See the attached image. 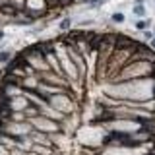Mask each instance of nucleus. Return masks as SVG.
Wrapping results in <instances>:
<instances>
[{"mask_svg": "<svg viewBox=\"0 0 155 155\" xmlns=\"http://www.w3.org/2000/svg\"><path fill=\"white\" fill-rule=\"evenodd\" d=\"M54 52H56L58 60H60V68H62V72H64V76L72 81V84H80L81 78H80V72H78V66L74 64V62H72V58L68 56L64 43H62V45H60V43H56Z\"/></svg>", "mask_w": 155, "mask_h": 155, "instance_id": "1", "label": "nucleus"}, {"mask_svg": "<svg viewBox=\"0 0 155 155\" xmlns=\"http://www.w3.org/2000/svg\"><path fill=\"white\" fill-rule=\"evenodd\" d=\"M29 122L33 124V128H35V130H41V132H45V134L62 132V122H58V120H52V118H47V116H43V114L29 118Z\"/></svg>", "mask_w": 155, "mask_h": 155, "instance_id": "2", "label": "nucleus"}, {"mask_svg": "<svg viewBox=\"0 0 155 155\" xmlns=\"http://www.w3.org/2000/svg\"><path fill=\"white\" fill-rule=\"evenodd\" d=\"M64 47H66V52H68V56L72 58V62L78 66V72H80V78L84 80V78L87 76V62H85V56L80 52V48H78L74 43H64Z\"/></svg>", "mask_w": 155, "mask_h": 155, "instance_id": "3", "label": "nucleus"}, {"mask_svg": "<svg viewBox=\"0 0 155 155\" xmlns=\"http://www.w3.org/2000/svg\"><path fill=\"white\" fill-rule=\"evenodd\" d=\"M31 130H33V124L29 122V120H25V122H12V120H8L4 132L16 138V136H29Z\"/></svg>", "mask_w": 155, "mask_h": 155, "instance_id": "4", "label": "nucleus"}, {"mask_svg": "<svg viewBox=\"0 0 155 155\" xmlns=\"http://www.w3.org/2000/svg\"><path fill=\"white\" fill-rule=\"evenodd\" d=\"M39 114H43V116H47V118H52V120H58V122H64L66 120V114H62L60 110H56V109H52L51 105H43V107H39Z\"/></svg>", "mask_w": 155, "mask_h": 155, "instance_id": "5", "label": "nucleus"}, {"mask_svg": "<svg viewBox=\"0 0 155 155\" xmlns=\"http://www.w3.org/2000/svg\"><path fill=\"white\" fill-rule=\"evenodd\" d=\"M29 140H31L33 143H41V145H48V147H54V143H52V140L48 138V134L41 132V130H31V134H29Z\"/></svg>", "mask_w": 155, "mask_h": 155, "instance_id": "6", "label": "nucleus"}, {"mask_svg": "<svg viewBox=\"0 0 155 155\" xmlns=\"http://www.w3.org/2000/svg\"><path fill=\"white\" fill-rule=\"evenodd\" d=\"M140 41H136L132 39L130 35H126V33H118V37H116V45L114 48H128V47H138Z\"/></svg>", "mask_w": 155, "mask_h": 155, "instance_id": "7", "label": "nucleus"}, {"mask_svg": "<svg viewBox=\"0 0 155 155\" xmlns=\"http://www.w3.org/2000/svg\"><path fill=\"white\" fill-rule=\"evenodd\" d=\"M10 107H12V110H25L29 107V99L25 93L14 97V99H10Z\"/></svg>", "mask_w": 155, "mask_h": 155, "instance_id": "8", "label": "nucleus"}, {"mask_svg": "<svg viewBox=\"0 0 155 155\" xmlns=\"http://www.w3.org/2000/svg\"><path fill=\"white\" fill-rule=\"evenodd\" d=\"M0 16H6V18H16V16H18V10L14 8L10 2H6V4H2V6H0Z\"/></svg>", "mask_w": 155, "mask_h": 155, "instance_id": "9", "label": "nucleus"}, {"mask_svg": "<svg viewBox=\"0 0 155 155\" xmlns=\"http://www.w3.org/2000/svg\"><path fill=\"white\" fill-rule=\"evenodd\" d=\"M132 14L138 19H143L145 16H147V8H145V4H134V6H132Z\"/></svg>", "mask_w": 155, "mask_h": 155, "instance_id": "10", "label": "nucleus"}, {"mask_svg": "<svg viewBox=\"0 0 155 155\" xmlns=\"http://www.w3.org/2000/svg\"><path fill=\"white\" fill-rule=\"evenodd\" d=\"M10 120H12V122H25L27 116H25V113H23V110H12Z\"/></svg>", "mask_w": 155, "mask_h": 155, "instance_id": "11", "label": "nucleus"}, {"mask_svg": "<svg viewBox=\"0 0 155 155\" xmlns=\"http://www.w3.org/2000/svg\"><path fill=\"white\" fill-rule=\"evenodd\" d=\"M58 29L60 31H68V29H72V18H62L60 21H58Z\"/></svg>", "mask_w": 155, "mask_h": 155, "instance_id": "12", "label": "nucleus"}, {"mask_svg": "<svg viewBox=\"0 0 155 155\" xmlns=\"http://www.w3.org/2000/svg\"><path fill=\"white\" fill-rule=\"evenodd\" d=\"M134 27H136V31H143V29H147L149 27V19H136L134 21Z\"/></svg>", "mask_w": 155, "mask_h": 155, "instance_id": "13", "label": "nucleus"}, {"mask_svg": "<svg viewBox=\"0 0 155 155\" xmlns=\"http://www.w3.org/2000/svg\"><path fill=\"white\" fill-rule=\"evenodd\" d=\"M110 21H113V23H124L126 21L124 12H114L113 16H110Z\"/></svg>", "mask_w": 155, "mask_h": 155, "instance_id": "14", "label": "nucleus"}, {"mask_svg": "<svg viewBox=\"0 0 155 155\" xmlns=\"http://www.w3.org/2000/svg\"><path fill=\"white\" fill-rule=\"evenodd\" d=\"M10 4H12L18 12H21V10H25V6H27V0H10Z\"/></svg>", "mask_w": 155, "mask_h": 155, "instance_id": "15", "label": "nucleus"}, {"mask_svg": "<svg viewBox=\"0 0 155 155\" xmlns=\"http://www.w3.org/2000/svg\"><path fill=\"white\" fill-rule=\"evenodd\" d=\"M12 52L10 51H0V64H8L10 60H12Z\"/></svg>", "mask_w": 155, "mask_h": 155, "instance_id": "16", "label": "nucleus"}, {"mask_svg": "<svg viewBox=\"0 0 155 155\" xmlns=\"http://www.w3.org/2000/svg\"><path fill=\"white\" fill-rule=\"evenodd\" d=\"M60 0H47V10L52 12V10H60Z\"/></svg>", "mask_w": 155, "mask_h": 155, "instance_id": "17", "label": "nucleus"}, {"mask_svg": "<svg viewBox=\"0 0 155 155\" xmlns=\"http://www.w3.org/2000/svg\"><path fill=\"white\" fill-rule=\"evenodd\" d=\"M105 2L107 0H84V4H87L89 8H99V6H103Z\"/></svg>", "mask_w": 155, "mask_h": 155, "instance_id": "18", "label": "nucleus"}, {"mask_svg": "<svg viewBox=\"0 0 155 155\" xmlns=\"http://www.w3.org/2000/svg\"><path fill=\"white\" fill-rule=\"evenodd\" d=\"M153 35H155V31H153V29H149V27L142 31V37H143V41H145V43H147V41H151Z\"/></svg>", "mask_w": 155, "mask_h": 155, "instance_id": "19", "label": "nucleus"}, {"mask_svg": "<svg viewBox=\"0 0 155 155\" xmlns=\"http://www.w3.org/2000/svg\"><path fill=\"white\" fill-rule=\"evenodd\" d=\"M10 155H29V151L19 149V147H12V149H10Z\"/></svg>", "mask_w": 155, "mask_h": 155, "instance_id": "20", "label": "nucleus"}, {"mask_svg": "<svg viewBox=\"0 0 155 155\" xmlns=\"http://www.w3.org/2000/svg\"><path fill=\"white\" fill-rule=\"evenodd\" d=\"M74 4H76L74 0H60V6L62 8H70V6H74Z\"/></svg>", "mask_w": 155, "mask_h": 155, "instance_id": "21", "label": "nucleus"}, {"mask_svg": "<svg viewBox=\"0 0 155 155\" xmlns=\"http://www.w3.org/2000/svg\"><path fill=\"white\" fill-rule=\"evenodd\" d=\"M78 25H80V27H87V25H93V19H84V21H80V23H78Z\"/></svg>", "mask_w": 155, "mask_h": 155, "instance_id": "22", "label": "nucleus"}, {"mask_svg": "<svg viewBox=\"0 0 155 155\" xmlns=\"http://www.w3.org/2000/svg\"><path fill=\"white\" fill-rule=\"evenodd\" d=\"M0 155H10V149L6 145H2V143H0Z\"/></svg>", "mask_w": 155, "mask_h": 155, "instance_id": "23", "label": "nucleus"}, {"mask_svg": "<svg viewBox=\"0 0 155 155\" xmlns=\"http://www.w3.org/2000/svg\"><path fill=\"white\" fill-rule=\"evenodd\" d=\"M149 47H151L153 51H155V35H153V39H151V41H149Z\"/></svg>", "mask_w": 155, "mask_h": 155, "instance_id": "24", "label": "nucleus"}, {"mask_svg": "<svg viewBox=\"0 0 155 155\" xmlns=\"http://www.w3.org/2000/svg\"><path fill=\"white\" fill-rule=\"evenodd\" d=\"M151 80H155V62H153V72H151Z\"/></svg>", "mask_w": 155, "mask_h": 155, "instance_id": "25", "label": "nucleus"}, {"mask_svg": "<svg viewBox=\"0 0 155 155\" xmlns=\"http://www.w3.org/2000/svg\"><path fill=\"white\" fill-rule=\"evenodd\" d=\"M134 4H145V0H134Z\"/></svg>", "mask_w": 155, "mask_h": 155, "instance_id": "26", "label": "nucleus"}, {"mask_svg": "<svg viewBox=\"0 0 155 155\" xmlns=\"http://www.w3.org/2000/svg\"><path fill=\"white\" fill-rule=\"evenodd\" d=\"M4 35H6V33H4L2 29H0V41H2V39H4Z\"/></svg>", "mask_w": 155, "mask_h": 155, "instance_id": "27", "label": "nucleus"}, {"mask_svg": "<svg viewBox=\"0 0 155 155\" xmlns=\"http://www.w3.org/2000/svg\"><path fill=\"white\" fill-rule=\"evenodd\" d=\"M6 2H10V0H0V6H2V4H6Z\"/></svg>", "mask_w": 155, "mask_h": 155, "instance_id": "28", "label": "nucleus"}, {"mask_svg": "<svg viewBox=\"0 0 155 155\" xmlns=\"http://www.w3.org/2000/svg\"><path fill=\"white\" fill-rule=\"evenodd\" d=\"M153 99H155V80H153Z\"/></svg>", "mask_w": 155, "mask_h": 155, "instance_id": "29", "label": "nucleus"}, {"mask_svg": "<svg viewBox=\"0 0 155 155\" xmlns=\"http://www.w3.org/2000/svg\"><path fill=\"white\" fill-rule=\"evenodd\" d=\"M153 4H155V0H153Z\"/></svg>", "mask_w": 155, "mask_h": 155, "instance_id": "30", "label": "nucleus"}]
</instances>
